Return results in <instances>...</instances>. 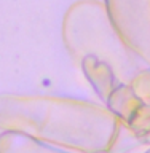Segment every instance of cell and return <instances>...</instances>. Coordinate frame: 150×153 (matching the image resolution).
<instances>
[{"mask_svg":"<svg viewBox=\"0 0 150 153\" xmlns=\"http://www.w3.org/2000/svg\"><path fill=\"white\" fill-rule=\"evenodd\" d=\"M105 102H107L110 112L113 115H118L120 118H123L128 123L133 118V115L141 108L144 100L134 93V89L118 85Z\"/></svg>","mask_w":150,"mask_h":153,"instance_id":"obj_3","label":"cell"},{"mask_svg":"<svg viewBox=\"0 0 150 153\" xmlns=\"http://www.w3.org/2000/svg\"><path fill=\"white\" fill-rule=\"evenodd\" d=\"M147 153H150V150H149V152H147Z\"/></svg>","mask_w":150,"mask_h":153,"instance_id":"obj_6","label":"cell"},{"mask_svg":"<svg viewBox=\"0 0 150 153\" xmlns=\"http://www.w3.org/2000/svg\"><path fill=\"white\" fill-rule=\"evenodd\" d=\"M85 72L88 75L90 81L96 88V91H98V94L101 96V99H104V100H107L109 96L113 93V89L118 86L115 83L112 70L107 65L98 62L96 59L90 57V59L85 61Z\"/></svg>","mask_w":150,"mask_h":153,"instance_id":"obj_4","label":"cell"},{"mask_svg":"<svg viewBox=\"0 0 150 153\" xmlns=\"http://www.w3.org/2000/svg\"><path fill=\"white\" fill-rule=\"evenodd\" d=\"M0 153H66L46 145L27 134L18 131H3L0 134Z\"/></svg>","mask_w":150,"mask_h":153,"instance_id":"obj_2","label":"cell"},{"mask_svg":"<svg viewBox=\"0 0 150 153\" xmlns=\"http://www.w3.org/2000/svg\"><path fill=\"white\" fill-rule=\"evenodd\" d=\"M129 128L133 129L137 136L149 137L150 136V105L144 102L141 108L133 115V118L128 121Z\"/></svg>","mask_w":150,"mask_h":153,"instance_id":"obj_5","label":"cell"},{"mask_svg":"<svg viewBox=\"0 0 150 153\" xmlns=\"http://www.w3.org/2000/svg\"><path fill=\"white\" fill-rule=\"evenodd\" d=\"M0 126L86 153L113 145L118 123L96 104L45 96H0Z\"/></svg>","mask_w":150,"mask_h":153,"instance_id":"obj_1","label":"cell"}]
</instances>
